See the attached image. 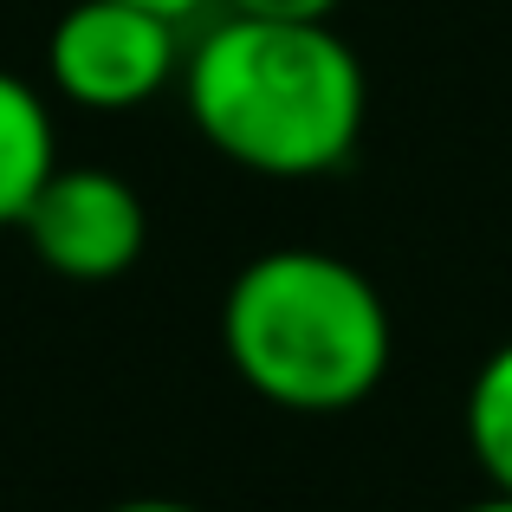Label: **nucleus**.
Returning <instances> with one entry per match:
<instances>
[{"mask_svg":"<svg viewBox=\"0 0 512 512\" xmlns=\"http://www.w3.org/2000/svg\"><path fill=\"white\" fill-rule=\"evenodd\" d=\"M175 26L143 0H72L46 39L52 91L78 111H137L182 72Z\"/></svg>","mask_w":512,"mask_h":512,"instance_id":"nucleus-3","label":"nucleus"},{"mask_svg":"<svg viewBox=\"0 0 512 512\" xmlns=\"http://www.w3.org/2000/svg\"><path fill=\"white\" fill-rule=\"evenodd\" d=\"M467 448H474L480 474L493 493H512V338L474 370L467 389Z\"/></svg>","mask_w":512,"mask_h":512,"instance_id":"nucleus-6","label":"nucleus"},{"mask_svg":"<svg viewBox=\"0 0 512 512\" xmlns=\"http://www.w3.org/2000/svg\"><path fill=\"white\" fill-rule=\"evenodd\" d=\"M52 169H59V143H52L46 98L0 65V227H20Z\"/></svg>","mask_w":512,"mask_h":512,"instance_id":"nucleus-5","label":"nucleus"},{"mask_svg":"<svg viewBox=\"0 0 512 512\" xmlns=\"http://www.w3.org/2000/svg\"><path fill=\"white\" fill-rule=\"evenodd\" d=\"M344 0H227V13H253V20H331Z\"/></svg>","mask_w":512,"mask_h":512,"instance_id":"nucleus-7","label":"nucleus"},{"mask_svg":"<svg viewBox=\"0 0 512 512\" xmlns=\"http://www.w3.org/2000/svg\"><path fill=\"white\" fill-rule=\"evenodd\" d=\"M143 7L169 13V20H188V13H201V7H208V0H143Z\"/></svg>","mask_w":512,"mask_h":512,"instance_id":"nucleus-9","label":"nucleus"},{"mask_svg":"<svg viewBox=\"0 0 512 512\" xmlns=\"http://www.w3.org/2000/svg\"><path fill=\"white\" fill-rule=\"evenodd\" d=\"M467 512H512V493H493V500H480V506H467Z\"/></svg>","mask_w":512,"mask_h":512,"instance_id":"nucleus-10","label":"nucleus"},{"mask_svg":"<svg viewBox=\"0 0 512 512\" xmlns=\"http://www.w3.org/2000/svg\"><path fill=\"white\" fill-rule=\"evenodd\" d=\"M195 130L253 175H325L363 137V65L331 20L227 13L182 65Z\"/></svg>","mask_w":512,"mask_h":512,"instance_id":"nucleus-1","label":"nucleus"},{"mask_svg":"<svg viewBox=\"0 0 512 512\" xmlns=\"http://www.w3.org/2000/svg\"><path fill=\"white\" fill-rule=\"evenodd\" d=\"M20 234L46 273L78 279V286H104V279L130 273L143 260L150 214H143V195L117 169L59 163L39 182L33 208L20 214Z\"/></svg>","mask_w":512,"mask_h":512,"instance_id":"nucleus-4","label":"nucleus"},{"mask_svg":"<svg viewBox=\"0 0 512 512\" xmlns=\"http://www.w3.org/2000/svg\"><path fill=\"white\" fill-rule=\"evenodd\" d=\"M111 512H201V506H188V500H124V506H111Z\"/></svg>","mask_w":512,"mask_h":512,"instance_id":"nucleus-8","label":"nucleus"},{"mask_svg":"<svg viewBox=\"0 0 512 512\" xmlns=\"http://www.w3.org/2000/svg\"><path fill=\"white\" fill-rule=\"evenodd\" d=\"M221 344L253 396L299 415L357 409L389 370V312L376 286L325 247H273L234 273Z\"/></svg>","mask_w":512,"mask_h":512,"instance_id":"nucleus-2","label":"nucleus"}]
</instances>
